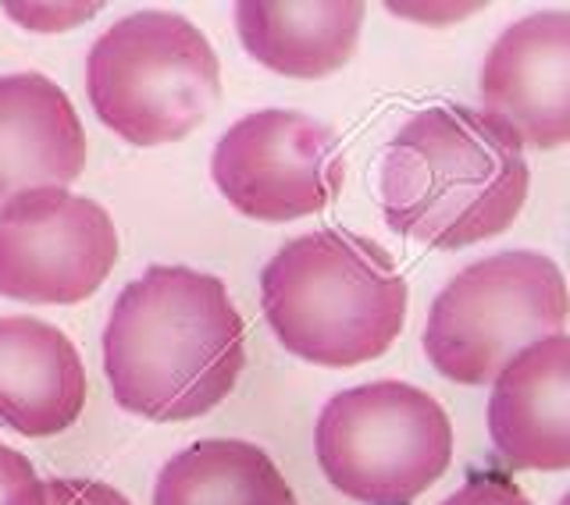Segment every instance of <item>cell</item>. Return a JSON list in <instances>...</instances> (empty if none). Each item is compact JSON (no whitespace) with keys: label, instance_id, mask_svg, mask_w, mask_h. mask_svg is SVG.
<instances>
[{"label":"cell","instance_id":"cell-2","mask_svg":"<svg viewBox=\"0 0 570 505\" xmlns=\"http://www.w3.org/2000/svg\"><path fill=\"white\" fill-rule=\"evenodd\" d=\"M531 171L521 142L460 103L428 107L382 157V214L392 231L432 249L503 236L524 210Z\"/></svg>","mask_w":570,"mask_h":505},{"label":"cell","instance_id":"cell-17","mask_svg":"<svg viewBox=\"0 0 570 505\" xmlns=\"http://www.w3.org/2000/svg\"><path fill=\"white\" fill-rule=\"evenodd\" d=\"M439 505H534L517 484L503 474H471L445 502Z\"/></svg>","mask_w":570,"mask_h":505},{"label":"cell","instance_id":"cell-16","mask_svg":"<svg viewBox=\"0 0 570 505\" xmlns=\"http://www.w3.org/2000/svg\"><path fill=\"white\" fill-rule=\"evenodd\" d=\"M47 505H132L118 488L89 477H50L43 481Z\"/></svg>","mask_w":570,"mask_h":505},{"label":"cell","instance_id":"cell-9","mask_svg":"<svg viewBox=\"0 0 570 505\" xmlns=\"http://www.w3.org/2000/svg\"><path fill=\"white\" fill-rule=\"evenodd\" d=\"M478 97V115L521 147H563L570 139V14L542 11L513 22L481 65Z\"/></svg>","mask_w":570,"mask_h":505},{"label":"cell","instance_id":"cell-11","mask_svg":"<svg viewBox=\"0 0 570 505\" xmlns=\"http://www.w3.org/2000/svg\"><path fill=\"white\" fill-rule=\"evenodd\" d=\"M86 168V132L68 93L40 71L0 79V207L29 189H65Z\"/></svg>","mask_w":570,"mask_h":505},{"label":"cell","instance_id":"cell-12","mask_svg":"<svg viewBox=\"0 0 570 505\" xmlns=\"http://www.w3.org/2000/svg\"><path fill=\"white\" fill-rule=\"evenodd\" d=\"M86 409V367L71 338L26 314L0 317V424L53 438Z\"/></svg>","mask_w":570,"mask_h":505},{"label":"cell","instance_id":"cell-5","mask_svg":"<svg viewBox=\"0 0 570 505\" xmlns=\"http://www.w3.org/2000/svg\"><path fill=\"white\" fill-rule=\"evenodd\" d=\"M314 453L335 492L364 505H410L450 471L453 424L428 392L371 382L332 395Z\"/></svg>","mask_w":570,"mask_h":505},{"label":"cell","instance_id":"cell-8","mask_svg":"<svg viewBox=\"0 0 570 505\" xmlns=\"http://www.w3.org/2000/svg\"><path fill=\"white\" fill-rule=\"evenodd\" d=\"M118 264V231L100 204L68 189H29L0 207V296L71 306Z\"/></svg>","mask_w":570,"mask_h":505},{"label":"cell","instance_id":"cell-10","mask_svg":"<svg viewBox=\"0 0 570 505\" xmlns=\"http://www.w3.org/2000/svg\"><path fill=\"white\" fill-rule=\"evenodd\" d=\"M489 435L513 471L570 466V338L560 331L517 353L495 374Z\"/></svg>","mask_w":570,"mask_h":505},{"label":"cell","instance_id":"cell-6","mask_svg":"<svg viewBox=\"0 0 570 505\" xmlns=\"http://www.w3.org/2000/svg\"><path fill=\"white\" fill-rule=\"evenodd\" d=\"M567 285L542 253L507 249L463 267L435 296L424 324V353L456 385H492L517 353L560 335Z\"/></svg>","mask_w":570,"mask_h":505},{"label":"cell","instance_id":"cell-3","mask_svg":"<svg viewBox=\"0 0 570 505\" xmlns=\"http://www.w3.org/2000/svg\"><path fill=\"white\" fill-rule=\"evenodd\" d=\"M406 278L389 253L346 228L285 242L261 270V310L293 356L317 367H361L400 338Z\"/></svg>","mask_w":570,"mask_h":505},{"label":"cell","instance_id":"cell-15","mask_svg":"<svg viewBox=\"0 0 570 505\" xmlns=\"http://www.w3.org/2000/svg\"><path fill=\"white\" fill-rule=\"evenodd\" d=\"M0 505H47L36 466L8 445H0Z\"/></svg>","mask_w":570,"mask_h":505},{"label":"cell","instance_id":"cell-4","mask_svg":"<svg viewBox=\"0 0 570 505\" xmlns=\"http://www.w3.org/2000/svg\"><path fill=\"white\" fill-rule=\"evenodd\" d=\"M86 93L125 142L165 147L214 111L222 97L218 53L183 14H125L89 47Z\"/></svg>","mask_w":570,"mask_h":505},{"label":"cell","instance_id":"cell-13","mask_svg":"<svg viewBox=\"0 0 570 505\" xmlns=\"http://www.w3.org/2000/svg\"><path fill=\"white\" fill-rule=\"evenodd\" d=\"M364 14L361 0H243L236 32L249 58L275 76L325 79L353 58Z\"/></svg>","mask_w":570,"mask_h":505},{"label":"cell","instance_id":"cell-7","mask_svg":"<svg viewBox=\"0 0 570 505\" xmlns=\"http://www.w3.org/2000/svg\"><path fill=\"white\" fill-rule=\"evenodd\" d=\"M210 178L243 218L282 225L325 210L346 165L328 125L299 111H257L218 139Z\"/></svg>","mask_w":570,"mask_h":505},{"label":"cell","instance_id":"cell-14","mask_svg":"<svg viewBox=\"0 0 570 505\" xmlns=\"http://www.w3.org/2000/svg\"><path fill=\"white\" fill-rule=\"evenodd\" d=\"M154 505H296V495L254 442L204 438L160 466Z\"/></svg>","mask_w":570,"mask_h":505},{"label":"cell","instance_id":"cell-1","mask_svg":"<svg viewBox=\"0 0 570 505\" xmlns=\"http://www.w3.org/2000/svg\"><path fill=\"white\" fill-rule=\"evenodd\" d=\"M246 367V328L228 288L207 270L154 264L121 288L104 331L115 403L154 424L222 406Z\"/></svg>","mask_w":570,"mask_h":505}]
</instances>
